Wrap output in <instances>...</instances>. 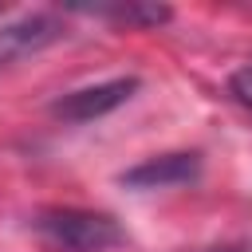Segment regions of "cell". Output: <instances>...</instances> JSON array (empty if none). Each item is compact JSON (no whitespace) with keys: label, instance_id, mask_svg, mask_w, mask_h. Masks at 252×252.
Here are the masks:
<instances>
[{"label":"cell","instance_id":"1","mask_svg":"<svg viewBox=\"0 0 252 252\" xmlns=\"http://www.w3.org/2000/svg\"><path fill=\"white\" fill-rule=\"evenodd\" d=\"M32 232L51 252H110L122 244V228L114 217L75 205H47L32 217Z\"/></svg>","mask_w":252,"mask_h":252},{"label":"cell","instance_id":"2","mask_svg":"<svg viewBox=\"0 0 252 252\" xmlns=\"http://www.w3.org/2000/svg\"><path fill=\"white\" fill-rule=\"evenodd\" d=\"M134 91H138V79H134V75L106 79V83H94V87H79V91L55 98V102H51V114L63 118V122H94V118L118 110Z\"/></svg>","mask_w":252,"mask_h":252},{"label":"cell","instance_id":"3","mask_svg":"<svg viewBox=\"0 0 252 252\" xmlns=\"http://www.w3.org/2000/svg\"><path fill=\"white\" fill-rule=\"evenodd\" d=\"M59 35H63V24H59L55 16H43V12L24 16V20L8 24V28H0V67H4V63H16V59H24V55L43 51V47L55 43Z\"/></svg>","mask_w":252,"mask_h":252},{"label":"cell","instance_id":"4","mask_svg":"<svg viewBox=\"0 0 252 252\" xmlns=\"http://www.w3.org/2000/svg\"><path fill=\"white\" fill-rule=\"evenodd\" d=\"M201 173V158L197 154H158L138 161L134 169L122 173V181L130 189H169V185H185Z\"/></svg>","mask_w":252,"mask_h":252},{"label":"cell","instance_id":"5","mask_svg":"<svg viewBox=\"0 0 252 252\" xmlns=\"http://www.w3.org/2000/svg\"><path fill=\"white\" fill-rule=\"evenodd\" d=\"M83 16H102V20H114V24H126V28H158L169 20V8L165 4H91V8H75Z\"/></svg>","mask_w":252,"mask_h":252},{"label":"cell","instance_id":"6","mask_svg":"<svg viewBox=\"0 0 252 252\" xmlns=\"http://www.w3.org/2000/svg\"><path fill=\"white\" fill-rule=\"evenodd\" d=\"M228 87H232V94H236L244 106H252V63H248V67H240V71L228 79Z\"/></svg>","mask_w":252,"mask_h":252}]
</instances>
